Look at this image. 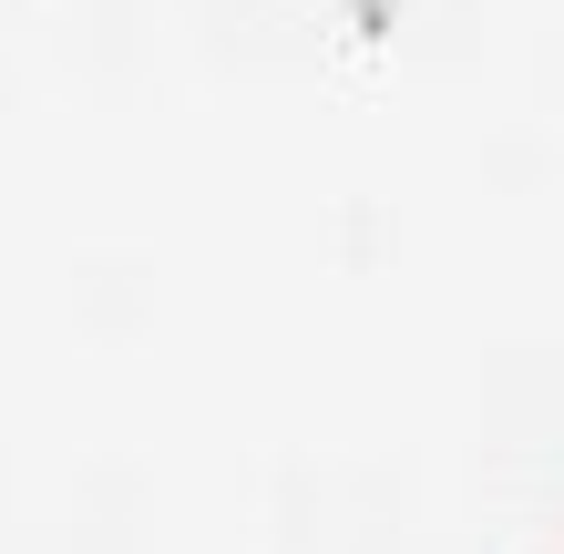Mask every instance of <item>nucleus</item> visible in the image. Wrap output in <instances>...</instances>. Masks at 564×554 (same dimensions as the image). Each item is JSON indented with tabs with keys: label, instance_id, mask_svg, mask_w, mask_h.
<instances>
[]
</instances>
